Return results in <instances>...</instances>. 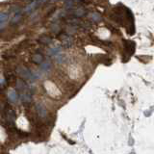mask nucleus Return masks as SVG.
I'll return each instance as SVG.
<instances>
[{
	"mask_svg": "<svg viewBox=\"0 0 154 154\" xmlns=\"http://www.w3.org/2000/svg\"><path fill=\"white\" fill-rule=\"evenodd\" d=\"M18 72H19V74L22 77V78L24 79H27V80H35L36 78V75H34V73H32L31 71H30L29 70H27L26 67H19V70H18Z\"/></svg>",
	"mask_w": 154,
	"mask_h": 154,
	"instance_id": "1",
	"label": "nucleus"
},
{
	"mask_svg": "<svg viewBox=\"0 0 154 154\" xmlns=\"http://www.w3.org/2000/svg\"><path fill=\"white\" fill-rule=\"evenodd\" d=\"M62 40V45L66 48H70L73 44V38H71L70 35H63L61 37Z\"/></svg>",
	"mask_w": 154,
	"mask_h": 154,
	"instance_id": "2",
	"label": "nucleus"
},
{
	"mask_svg": "<svg viewBox=\"0 0 154 154\" xmlns=\"http://www.w3.org/2000/svg\"><path fill=\"white\" fill-rule=\"evenodd\" d=\"M51 67H52V65H51V62L49 60H44V62L41 64V70L44 72H48Z\"/></svg>",
	"mask_w": 154,
	"mask_h": 154,
	"instance_id": "3",
	"label": "nucleus"
},
{
	"mask_svg": "<svg viewBox=\"0 0 154 154\" xmlns=\"http://www.w3.org/2000/svg\"><path fill=\"white\" fill-rule=\"evenodd\" d=\"M32 61L35 63V64H38V65H41V64L44 61V56H42L41 54L40 53H36V54H34L33 56H32Z\"/></svg>",
	"mask_w": 154,
	"mask_h": 154,
	"instance_id": "4",
	"label": "nucleus"
},
{
	"mask_svg": "<svg viewBox=\"0 0 154 154\" xmlns=\"http://www.w3.org/2000/svg\"><path fill=\"white\" fill-rule=\"evenodd\" d=\"M60 52H62V47L59 45H54L52 46L50 49H49V55H51V56H56L57 54H59Z\"/></svg>",
	"mask_w": 154,
	"mask_h": 154,
	"instance_id": "5",
	"label": "nucleus"
},
{
	"mask_svg": "<svg viewBox=\"0 0 154 154\" xmlns=\"http://www.w3.org/2000/svg\"><path fill=\"white\" fill-rule=\"evenodd\" d=\"M72 15L76 18H83V16L86 15V11H85L83 8H77L74 11H72Z\"/></svg>",
	"mask_w": 154,
	"mask_h": 154,
	"instance_id": "6",
	"label": "nucleus"
},
{
	"mask_svg": "<svg viewBox=\"0 0 154 154\" xmlns=\"http://www.w3.org/2000/svg\"><path fill=\"white\" fill-rule=\"evenodd\" d=\"M89 19L92 21H93V22H99L102 19L101 16L98 14V13H91V14L89 15Z\"/></svg>",
	"mask_w": 154,
	"mask_h": 154,
	"instance_id": "7",
	"label": "nucleus"
},
{
	"mask_svg": "<svg viewBox=\"0 0 154 154\" xmlns=\"http://www.w3.org/2000/svg\"><path fill=\"white\" fill-rule=\"evenodd\" d=\"M8 97H9V99L13 102H16L19 99V95L16 93V91L14 90H11V91L8 93Z\"/></svg>",
	"mask_w": 154,
	"mask_h": 154,
	"instance_id": "8",
	"label": "nucleus"
},
{
	"mask_svg": "<svg viewBox=\"0 0 154 154\" xmlns=\"http://www.w3.org/2000/svg\"><path fill=\"white\" fill-rule=\"evenodd\" d=\"M37 110H38V115H40L41 118H44L46 115V114H47V112H46V109L42 105H38L37 106Z\"/></svg>",
	"mask_w": 154,
	"mask_h": 154,
	"instance_id": "9",
	"label": "nucleus"
},
{
	"mask_svg": "<svg viewBox=\"0 0 154 154\" xmlns=\"http://www.w3.org/2000/svg\"><path fill=\"white\" fill-rule=\"evenodd\" d=\"M38 3H40V2H38V0H36V1H34L32 4H30V5H28V6L26 7V9H25V11H26L27 13H31V12H33V11L37 8V5H38Z\"/></svg>",
	"mask_w": 154,
	"mask_h": 154,
	"instance_id": "10",
	"label": "nucleus"
},
{
	"mask_svg": "<svg viewBox=\"0 0 154 154\" xmlns=\"http://www.w3.org/2000/svg\"><path fill=\"white\" fill-rule=\"evenodd\" d=\"M76 26H74V25H70V26H68L67 28V35H73L74 33H76Z\"/></svg>",
	"mask_w": 154,
	"mask_h": 154,
	"instance_id": "11",
	"label": "nucleus"
},
{
	"mask_svg": "<svg viewBox=\"0 0 154 154\" xmlns=\"http://www.w3.org/2000/svg\"><path fill=\"white\" fill-rule=\"evenodd\" d=\"M40 41L42 42V44H49L51 42V38L49 37H41L40 38Z\"/></svg>",
	"mask_w": 154,
	"mask_h": 154,
	"instance_id": "12",
	"label": "nucleus"
},
{
	"mask_svg": "<svg viewBox=\"0 0 154 154\" xmlns=\"http://www.w3.org/2000/svg\"><path fill=\"white\" fill-rule=\"evenodd\" d=\"M8 19V16L5 14H0V22H4Z\"/></svg>",
	"mask_w": 154,
	"mask_h": 154,
	"instance_id": "13",
	"label": "nucleus"
},
{
	"mask_svg": "<svg viewBox=\"0 0 154 154\" xmlns=\"http://www.w3.org/2000/svg\"><path fill=\"white\" fill-rule=\"evenodd\" d=\"M50 1H51V2H55L56 0H50Z\"/></svg>",
	"mask_w": 154,
	"mask_h": 154,
	"instance_id": "14",
	"label": "nucleus"
},
{
	"mask_svg": "<svg viewBox=\"0 0 154 154\" xmlns=\"http://www.w3.org/2000/svg\"><path fill=\"white\" fill-rule=\"evenodd\" d=\"M66 1H67V0H66Z\"/></svg>",
	"mask_w": 154,
	"mask_h": 154,
	"instance_id": "15",
	"label": "nucleus"
}]
</instances>
